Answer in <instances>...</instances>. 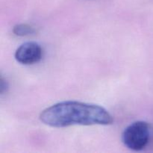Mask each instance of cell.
I'll return each instance as SVG.
<instances>
[{
	"label": "cell",
	"instance_id": "cell-2",
	"mask_svg": "<svg viewBox=\"0 0 153 153\" xmlns=\"http://www.w3.org/2000/svg\"><path fill=\"white\" fill-rule=\"evenodd\" d=\"M149 126L144 121H136L125 128L122 134V141L128 149L140 151L149 143Z\"/></svg>",
	"mask_w": 153,
	"mask_h": 153
},
{
	"label": "cell",
	"instance_id": "cell-1",
	"mask_svg": "<svg viewBox=\"0 0 153 153\" xmlns=\"http://www.w3.org/2000/svg\"><path fill=\"white\" fill-rule=\"evenodd\" d=\"M40 120L45 125L55 128L73 125H110L114 121L111 114L102 106L77 101L53 105L41 112Z\"/></svg>",
	"mask_w": 153,
	"mask_h": 153
},
{
	"label": "cell",
	"instance_id": "cell-4",
	"mask_svg": "<svg viewBox=\"0 0 153 153\" xmlns=\"http://www.w3.org/2000/svg\"><path fill=\"white\" fill-rule=\"evenodd\" d=\"M13 34L20 37H24V36L31 35L35 33V30L31 25L28 24H18L16 25L13 28Z\"/></svg>",
	"mask_w": 153,
	"mask_h": 153
},
{
	"label": "cell",
	"instance_id": "cell-3",
	"mask_svg": "<svg viewBox=\"0 0 153 153\" xmlns=\"http://www.w3.org/2000/svg\"><path fill=\"white\" fill-rule=\"evenodd\" d=\"M43 56V50L36 42H26L18 48L15 52V59L24 65H30L39 62Z\"/></svg>",
	"mask_w": 153,
	"mask_h": 153
}]
</instances>
